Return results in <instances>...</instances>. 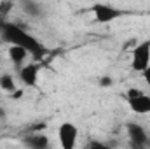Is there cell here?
Listing matches in <instances>:
<instances>
[{
    "label": "cell",
    "mask_w": 150,
    "mask_h": 149,
    "mask_svg": "<svg viewBox=\"0 0 150 149\" xmlns=\"http://www.w3.org/2000/svg\"><path fill=\"white\" fill-rule=\"evenodd\" d=\"M79 139V128L74 123H61L58 128V140L61 149H75Z\"/></svg>",
    "instance_id": "cell-6"
},
{
    "label": "cell",
    "mask_w": 150,
    "mask_h": 149,
    "mask_svg": "<svg viewBox=\"0 0 150 149\" xmlns=\"http://www.w3.org/2000/svg\"><path fill=\"white\" fill-rule=\"evenodd\" d=\"M131 67L136 72H145L150 67V39L142 40L140 44L134 46L131 53Z\"/></svg>",
    "instance_id": "cell-3"
},
{
    "label": "cell",
    "mask_w": 150,
    "mask_h": 149,
    "mask_svg": "<svg viewBox=\"0 0 150 149\" xmlns=\"http://www.w3.org/2000/svg\"><path fill=\"white\" fill-rule=\"evenodd\" d=\"M26 56H28V51H25L23 47H18V46H11L9 47V58H11V62L16 67H23Z\"/></svg>",
    "instance_id": "cell-9"
},
{
    "label": "cell",
    "mask_w": 150,
    "mask_h": 149,
    "mask_svg": "<svg viewBox=\"0 0 150 149\" xmlns=\"http://www.w3.org/2000/svg\"><path fill=\"white\" fill-rule=\"evenodd\" d=\"M126 100L131 107V111L136 114H150V95H145L143 91L131 88L126 93Z\"/></svg>",
    "instance_id": "cell-5"
},
{
    "label": "cell",
    "mask_w": 150,
    "mask_h": 149,
    "mask_svg": "<svg viewBox=\"0 0 150 149\" xmlns=\"http://www.w3.org/2000/svg\"><path fill=\"white\" fill-rule=\"evenodd\" d=\"M0 34L5 42H9L11 46L23 47L25 51H28V54H33V58H37V60L45 56V53H47V49L44 47V44L38 39L30 35L25 28H21L16 23L0 21Z\"/></svg>",
    "instance_id": "cell-1"
},
{
    "label": "cell",
    "mask_w": 150,
    "mask_h": 149,
    "mask_svg": "<svg viewBox=\"0 0 150 149\" xmlns=\"http://www.w3.org/2000/svg\"><path fill=\"white\" fill-rule=\"evenodd\" d=\"M23 144L28 149H51V139L45 133H30L23 137Z\"/></svg>",
    "instance_id": "cell-7"
},
{
    "label": "cell",
    "mask_w": 150,
    "mask_h": 149,
    "mask_svg": "<svg viewBox=\"0 0 150 149\" xmlns=\"http://www.w3.org/2000/svg\"><path fill=\"white\" fill-rule=\"evenodd\" d=\"M38 72H40V65L38 63L25 65V67L19 69V79L26 86H35L38 81Z\"/></svg>",
    "instance_id": "cell-8"
},
{
    "label": "cell",
    "mask_w": 150,
    "mask_h": 149,
    "mask_svg": "<svg viewBox=\"0 0 150 149\" xmlns=\"http://www.w3.org/2000/svg\"><path fill=\"white\" fill-rule=\"evenodd\" d=\"M127 139H129V148L131 149H150V135L140 123H127L126 125Z\"/></svg>",
    "instance_id": "cell-2"
},
{
    "label": "cell",
    "mask_w": 150,
    "mask_h": 149,
    "mask_svg": "<svg viewBox=\"0 0 150 149\" xmlns=\"http://www.w3.org/2000/svg\"><path fill=\"white\" fill-rule=\"evenodd\" d=\"M23 9L30 16H40L42 14V5L37 2H23Z\"/></svg>",
    "instance_id": "cell-11"
},
{
    "label": "cell",
    "mask_w": 150,
    "mask_h": 149,
    "mask_svg": "<svg viewBox=\"0 0 150 149\" xmlns=\"http://www.w3.org/2000/svg\"><path fill=\"white\" fill-rule=\"evenodd\" d=\"M100 82H101V86H110V82H112V81H110L108 77H103V79H101Z\"/></svg>",
    "instance_id": "cell-15"
},
{
    "label": "cell",
    "mask_w": 150,
    "mask_h": 149,
    "mask_svg": "<svg viewBox=\"0 0 150 149\" xmlns=\"http://www.w3.org/2000/svg\"><path fill=\"white\" fill-rule=\"evenodd\" d=\"M12 7H14L12 2H2V4H0V21H5V16L11 12Z\"/></svg>",
    "instance_id": "cell-13"
},
{
    "label": "cell",
    "mask_w": 150,
    "mask_h": 149,
    "mask_svg": "<svg viewBox=\"0 0 150 149\" xmlns=\"http://www.w3.org/2000/svg\"><path fill=\"white\" fill-rule=\"evenodd\" d=\"M143 79L147 81V84L150 86V67L147 69V70H145V72H143Z\"/></svg>",
    "instance_id": "cell-14"
},
{
    "label": "cell",
    "mask_w": 150,
    "mask_h": 149,
    "mask_svg": "<svg viewBox=\"0 0 150 149\" xmlns=\"http://www.w3.org/2000/svg\"><path fill=\"white\" fill-rule=\"evenodd\" d=\"M0 88L5 91V93H16L18 91V86L14 82V77L11 74H2L0 75Z\"/></svg>",
    "instance_id": "cell-10"
},
{
    "label": "cell",
    "mask_w": 150,
    "mask_h": 149,
    "mask_svg": "<svg viewBox=\"0 0 150 149\" xmlns=\"http://www.w3.org/2000/svg\"><path fill=\"white\" fill-rule=\"evenodd\" d=\"M84 149H113V148L105 144V142H101V140H87Z\"/></svg>",
    "instance_id": "cell-12"
},
{
    "label": "cell",
    "mask_w": 150,
    "mask_h": 149,
    "mask_svg": "<svg viewBox=\"0 0 150 149\" xmlns=\"http://www.w3.org/2000/svg\"><path fill=\"white\" fill-rule=\"evenodd\" d=\"M91 11H93V14H94V19H96L98 23H101V25L112 23L115 19H119L120 16H124V11H122V9L113 7L110 4H101V2L94 4V5L91 7Z\"/></svg>",
    "instance_id": "cell-4"
}]
</instances>
